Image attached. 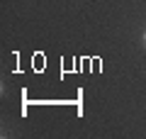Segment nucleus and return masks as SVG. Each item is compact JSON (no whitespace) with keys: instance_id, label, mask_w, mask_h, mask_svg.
Instances as JSON below:
<instances>
[{"instance_id":"f257e3e1","label":"nucleus","mask_w":146,"mask_h":139,"mask_svg":"<svg viewBox=\"0 0 146 139\" xmlns=\"http://www.w3.org/2000/svg\"><path fill=\"white\" fill-rule=\"evenodd\" d=\"M144 44H146V32H144Z\"/></svg>"}]
</instances>
